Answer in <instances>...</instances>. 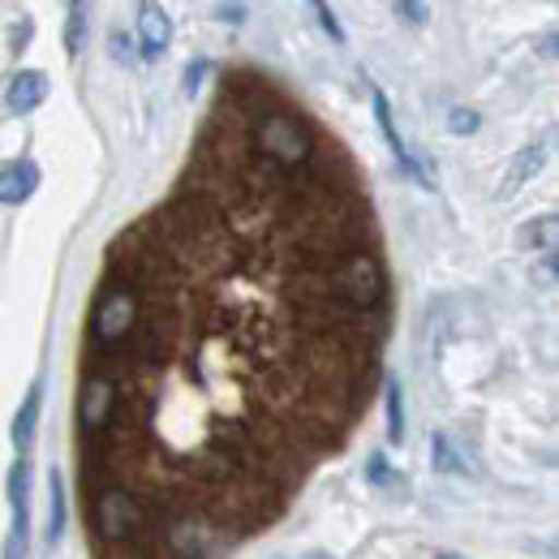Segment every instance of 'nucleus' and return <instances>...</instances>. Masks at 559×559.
I'll list each match as a JSON object with an SVG mask.
<instances>
[{
    "instance_id": "obj_11",
    "label": "nucleus",
    "mask_w": 559,
    "mask_h": 559,
    "mask_svg": "<svg viewBox=\"0 0 559 559\" xmlns=\"http://www.w3.org/2000/svg\"><path fill=\"white\" fill-rule=\"evenodd\" d=\"M525 241H530V246H547V250H556V215H543V224H530Z\"/></svg>"
},
{
    "instance_id": "obj_12",
    "label": "nucleus",
    "mask_w": 559,
    "mask_h": 559,
    "mask_svg": "<svg viewBox=\"0 0 559 559\" xmlns=\"http://www.w3.org/2000/svg\"><path fill=\"white\" fill-rule=\"evenodd\" d=\"M430 452H435V465H439V469H448V474H461V461H456V452H452L448 435H435Z\"/></svg>"
},
{
    "instance_id": "obj_2",
    "label": "nucleus",
    "mask_w": 559,
    "mask_h": 559,
    "mask_svg": "<svg viewBox=\"0 0 559 559\" xmlns=\"http://www.w3.org/2000/svg\"><path fill=\"white\" fill-rule=\"evenodd\" d=\"M139 39L146 61H155V57L168 52V44H173V17L164 13L159 0H139Z\"/></svg>"
},
{
    "instance_id": "obj_7",
    "label": "nucleus",
    "mask_w": 559,
    "mask_h": 559,
    "mask_svg": "<svg viewBox=\"0 0 559 559\" xmlns=\"http://www.w3.org/2000/svg\"><path fill=\"white\" fill-rule=\"evenodd\" d=\"M543 159H547V155H543V146H525V151L516 155V164H512V173H508V181H503V190H499V194H512L525 177H534V173L543 168Z\"/></svg>"
},
{
    "instance_id": "obj_19",
    "label": "nucleus",
    "mask_w": 559,
    "mask_h": 559,
    "mask_svg": "<svg viewBox=\"0 0 559 559\" xmlns=\"http://www.w3.org/2000/svg\"><path fill=\"white\" fill-rule=\"evenodd\" d=\"M314 559H328V556H314Z\"/></svg>"
},
{
    "instance_id": "obj_14",
    "label": "nucleus",
    "mask_w": 559,
    "mask_h": 559,
    "mask_svg": "<svg viewBox=\"0 0 559 559\" xmlns=\"http://www.w3.org/2000/svg\"><path fill=\"white\" fill-rule=\"evenodd\" d=\"M448 130L452 134H474L478 130V112L474 108H452L448 112Z\"/></svg>"
},
{
    "instance_id": "obj_6",
    "label": "nucleus",
    "mask_w": 559,
    "mask_h": 559,
    "mask_svg": "<svg viewBox=\"0 0 559 559\" xmlns=\"http://www.w3.org/2000/svg\"><path fill=\"white\" fill-rule=\"evenodd\" d=\"M35 421H39V383L26 392L22 414H17V421H13V443H17V448H31V439H35Z\"/></svg>"
},
{
    "instance_id": "obj_4",
    "label": "nucleus",
    "mask_w": 559,
    "mask_h": 559,
    "mask_svg": "<svg viewBox=\"0 0 559 559\" xmlns=\"http://www.w3.org/2000/svg\"><path fill=\"white\" fill-rule=\"evenodd\" d=\"M35 186H39V168H35L31 159H17V164L0 168V203H4V207L26 203V199L35 194Z\"/></svg>"
},
{
    "instance_id": "obj_3",
    "label": "nucleus",
    "mask_w": 559,
    "mask_h": 559,
    "mask_svg": "<svg viewBox=\"0 0 559 559\" xmlns=\"http://www.w3.org/2000/svg\"><path fill=\"white\" fill-rule=\"evenodd\" d=\"M44 99H48V73L39 70H22L9 82V95H4L9 112H35Z\"/></svg>"
},
{
    "instance_id": "obj_17",
    "label": "nucleus",
    "mask_w": 559,
    "mask_h": 559,
    "mask_svg": "<svg viewBox=\"0 0 559 559\" xmlns=\"http://www.w3.org/2000/svg\"><path fill=\"white\" fill-rule=\"evenodd\" d=\"M370 478L374 483H388V461L383 456H370Z\"/></svg>"
},
{
    "instance_id": "obj_9",
    "label": "nucleus",
    "mask_w": 559,
    "mask_h": 559,
    "mask_svg": "<svg viewBox=\"0 0 559 559\" xmlns=\"http://www.w3.org/2000/svg\"><path fill=\"white\" fill-rule=\"evenodd\" d=\"M48 490H52V512H48V538L57 543V538H61V530H66V483H61V474H52V478H48Z\"/></svg>"
},
{
    "instance_id": "obj_8",
    "label": "nucleus",
    "mask_w": 559,
    "mask_h": 559,
    "mask_svg": "<svg viewBox=\"0 0 559 559\" xmlns=\"http://www.w3.org/2000/svg\"><path fill=\"white\" fill-rule=\"evenodd\" d=\"M86 17H91V0H70V26H66V52L78 57L86 44Z\"/></svg>"
},
{
    "instance_id": "obj_16",
    "label": "nucleus",
    "mask_w": 559,
    "mask_h": 559,
    "mask_svg": "<svg viewBox=\"0 0 559 559\" xmlns=\"http://www.w3.org/2000/svg\"><path fill=\"white\" fill-rule=\"evenodd\" d=\"M203 73H207V61H190V70H186V91H190V95L199 91V82H203Z\"/></svg>"
},
{
    "instance_id": "obj_13",
    "label": "nucleus",
    "mask_w": 559,
    "mask_h": 559,
    "mask_svg": "<svg viewBox=\"0 0 559 559\" xmlns=\"http://www.w3.org/2000/svg\"><path fill=\"white\" fill-rule=\"evenodd\" d=\"M310 9L319 13V26H323V31H328V35L336 39V44H345V26L336 22V13H332V4H328V0H310Z\"/></svg>"
},
{
    "instance_id": "obj_18",
    "label": "nucleus",
    "mask_w": 559,
    "mask_h": 559,
    "mask_svg": "<svg viewBox=\"0 0 559 559\" xmlns=\"http://www.w3.org/2000/svg\"><path fill=\"white\" fill-rule=\"evenodd\" d=\"M435 559H461V556H448V551H443V556H435Z\"/></svg>"
},
{
    "instance_id": "obj_15",
    "label": "nucleus",
    "mask_w": 559,
    "mask_h": 559,
    "mask_svg": "<svg viewBox=\"0 0 559 559\" xmlns=\"http://www.w3.org/2000/svg\"><path fill=\"white\" fill-rule=\"evenodd\" d=\"M396 13H401L405 22L421 26V22H426V0H396Z\"/></svg>"
},
{
    "instance_id": "obj_5",
    "label": "nucleus",
    "mask_w": 559,
    "mask_h": 559,
    "mask_svg": "<svg viewBox=\"0 0 559 559\" xmlns=\"http://www.w3.org/2000/svg\"><path fill=\"white\" fill-rule=\"evenodd\" d=\"M374 117H379V130H383V139H388V146L396 151V159L409 168V173H418L421 181H426V173H421V164L414 159V151L405 146V139H401V130H396V121H392V108H388V95L383 91H374ZM430 186V181H426Z\"/></svg>"
},
{
    "instance_id": "obj_10",
    "label": "nucleus",
    "mask_w": 559,
    "mask_h": 559,
    "mask_svg": "<svg viewBox=\"0 0 559 559\" xmlns=\"http://www.w3.org/2000/svg\"><path fill=\"white\" fill-rule=\"evenodd\" d=\"M388 439L401 443L405 439V414H401V383L388 379Z\"/></svg>"
},
{
    "instance_id": "obj_1",
    "label": "nucleus",
    "mask_w": 559,
    "mask_h": 559,
    "mask_svg": "<svg viewBox=\"0 0 559 559\" xmlns=\"http://www.w3.org/2000/svg\"><path fill=\"white\" fill-rule=\"evenodd\" d=\"M104 276L130 323L86 349L78 388L95 559H219L276 525L370 401L388 314L370 207L336 151L288 168L224 95Z\"/></svg>"
}]
</instances>
